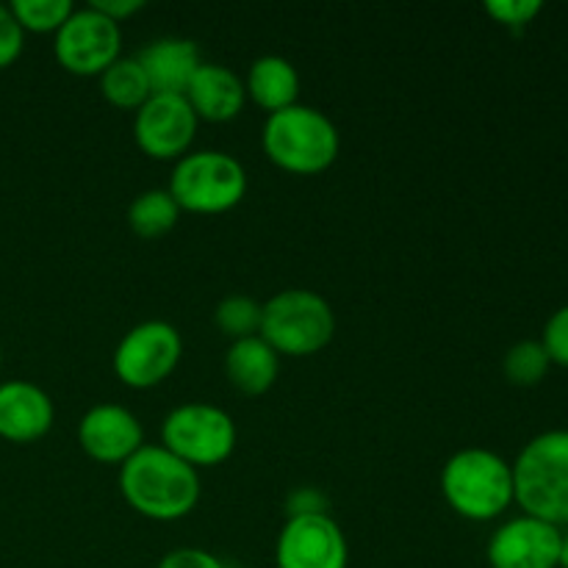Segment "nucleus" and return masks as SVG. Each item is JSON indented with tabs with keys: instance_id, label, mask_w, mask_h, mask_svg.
<instances>
[{
	"instance_id": "1",
	"label": "nucleus",
	"mask_w": 568,
	"mask_h": 568,
	"mask_svg": "<svg viewBox=\"0 0 568 568\" xmlns=\"http://www.w3.org/2000/svg\"><path fill=\"white\" fill-rule=\"evenodd\" d=\"M120 494L150 521L186 519L200 503V475L161 444H144L120 466Z\"/></svg>"
},
{
	"instance_id": "2",
	"label": "nucleus",
	"mask_w": 568,
	"mask_h": 568,
	"mask_svg": "<svg viewBox=\"0 0 568 568\" xmlns=\"http://www.w3.org/2000/svg\"><path fill=\"white\" fill-rule=\"evenodd\" d=\"M442 494L449 508L469 521H494L516 503L514 469L503 455L466 447L444 464Z\"/></svg>"
},
{
	"instance_id": "3",
	"label": "nucleus",
	"mask_w": 568,
	"mask_h": 568,
	"mask_svg": "<svg viewBox=\"0 0 568 568\" xmlns=\"http://www.w3.org/2000/svg\"><path fill=\"white\" fill-rule=\"evenodd\" d=\"M266 159L292 175H320L342 150L338 128L314 105L294 103L266 116L261 133Z\"/></svg>"
},
{
	"instance_id": "4",
	"label": "nucleus",
	"mask_w": 568,
	"mask_h": 568,
	"mask_svg": "<svg viewBox=\"0 0 568 568\" xmlns=\"http://www.w3.org/2000/svg\"><path fill=\"white\" fill-rule=\"evenodd\" d=\"M514 469V499L527 516L568 525V430H547L521 447Z\"/></svg>"
},
{
	"instance_id": "5",
	"label": "nucleus",
	"mask_w": 568,
	"mask_h": 568,
	"mask_svg": "<svg viewBox=\"0 0 568 568\" xmlns=\"http://www.w3.org/2000/svg\"><path fill=\"white\" fill-rule=\"evenodd\" d=\"M258 336L288 358L322 353L336 336V314L322 294L311 288H283L261 311Z\"/></svg>"
},
{
	"instance_id": "6",
	"label": "nucleus",
	"mask_w": 568,
	"mask_h": 568,
	"mask_svg": "<svg viewBox=\"0 0 568 568\" xmlns=\"http://www.w3.org/2000/svg\"><path fill=\"white\" fill-rule=\"evenodd\" d=\"M172 200L192 214H225L247 194V172L242 161L222 150H197L175 161L170 178Z\"/></svg>"
},
{
	"instance_id": "7",
	"label": "nucleus",
	"mask_w": 568,
	"mask_h": 568,
	"mask_svg": "<svg viewBox=\"0 0 568 568\" xmlns=\"http://www.w3.org/2000/svg\"><path fill=\"white\" fill-rule=\"evenodd\" d=\"M239 442L236 422L227 410L209 403H186L161 422V447L192 469L225 464Z\"/></svg>"
},
{
	"instance_id": "8",
	"label": "nucleus",
	"mask_w": 568,
	"mask_h": 568,
	"mask_svg": "<svg viewBox=\"0 0 568 568\" xmlns=\"http://www.w3.org/2000/svg\"><path fill=\"white\" fill-rule=\"evenodd\" d=\"M181 355L183 338L178 327L164 320H150L120 338L111 366L122 386L144 392L161 386L178 369Z\"/></svg>"
},
{
	"instance_id": "9",
	"label": "nucleus",
	"mask_w": 568,
	"mask_h": 568,
	"mask_svg": "<svg viewBox=\"0 0 568 568\" xmlns=\"http://www.w3.org/2000/svg\"><path fill=\"white\" fill-rule=\"evenodd\" d=\"M122 31L114 20L100 14L94 6H83L70 14V20L53 33L55 61L67 72L81 78H94L109 70L120 59Z\"/></svg>"
},
{
	"instance_id": "10",
	"label": "nucleus",
	"mask_w": 568,
	"mask_h": 568,
	"mask_svg": "<svg viewBox=\"0 0 568 568\" xmlns=\"http://www.w3.org/2000/svg\"><path fill=\"white\" fill-rule=\"evenodd\" d=\"M197 125V114L183 94H150L133 116V139L150 159L178 161L192 148Z\"/></svg>"
},
{
	"instance_id": "11",
	"label": "nucleus",
	"mask_w": 568,
	"mask_h": 568,
	"mask_svg": "<svg viewBox=\"0 0 568 568\" xmlns=\"http://www.w3.org/2000/svg\"><path fill=\"white\" fill-rule=\"evenodd\" d=\"M277 568H347L349 544L331 514L292 516L275 544Z\"/></svg>"
},
{
	"instance_id": "12",
	"label": "nucleus",
	"mask_w": 568,
	"mask_h": 568,
	"mask_svg": "<svg viewBox=\"0 0 568 568\" xmlns=\"http://www.w3.org/2000/svg\"><path fill=\"white\" fill-rule=\"evenodd\" d=\"M560 527L521 514L508 519L488 538L486 558L491 568H558Z\"/></svg>"
},
{
	"instance_id": "13",
	"label": "nucleus",
	"mask_w": 568,
	"mask_h": 568,
	"mask_svg": "<svg viewBox=\"0 0 568 568\" xmlns=\"http://www.w3.org/2000/svg\"><path fill=\"white\" fill-rule=\"evenodd\" d=\"M78 444L98 464L122 466L144 447L142 422L122 405H94L78 422Z\"/></svg>"
},
{
	"instance_id": "14",
	"label": "nucleus",
	"mask_w": 568,
	"mask_h": 568,
	"mask_svg": "<svg viewBox=\"0 0 568 568\" xmlns=\"http://www.w3.org/2000/svg\"><path fill=\"white\" fill-rule=\"evenodd\" d=\"M53 419V399L37 383H0V438L11 444H33L48 436Z\"/></svg>"
},
{
	"instance_id": "15",
	"label": "nucleus",
	"mask_w": 568,
	"mask_h": 568,
	"mask_svg": "<svg viewBox=\"0 0 568 568\" xmlns=\"http://www.w3.org/2000/svg\"><path fill=\"white\" fill-rule=\"evenodd\" d=\"M183 98L189 100L197 120L231 122L242 114L247 89H244L239 72H233L231 67L203 61L192 81H189Z\"/></svg>"
},
{
	"instance_id": "16",
	"label": "nucleus",
	"mask_w": 568,
	"mask_h": 568,
	"mask_svg": "<svg viewBox=\"0 0 568 568\" xmlns=\"http://www.w3.org/2000/svg\"><path fill=\"white\" fill-rule=\"evenodd\" d=\"M136 59L153 94H183L197 67L203 64L197 44L183 37L155 39L148 48H142Z\"/></svg>"
},
{
	"instance_id": "17",
	"label": "nucleus",
	"mask_w": 568,
	"mask_h": 568,
	"mask_svg": "<svg viewBox=\"0 0 568 568\" xmlns=\"http://www.w3.org/2000/svg\"><path fill=\"white\" fill-rule=\"evenodd\" d=\"M225 375L236 392L261 397L275 386L281 375V355L261 336L239 338L225 353Z\"/></svg>"
},
{
	"instance_id": "18",
	"label": "nucleus",
	"mask_w": 568,
	"mask_h": 568,
	"mask_svg": "<svg viewBox=\"0 0 568 568\" xmlns=\"http://www.w3.org/2000/svg\"><path fill=\"white\" fill-rule=\"evenodd\" d=\"M244 89H247V98L255 105H261L266 114H275V111H283L297 103L300 72L283 55H261V59L250 64Z\"/></svg>"
},
{
	"instance_id": "19",
	"label": "nucleus",
	"mask_w": 568,
	"mask_h": 568,
	"mask_svg": "<svg viewBox=\"0 0 568 568\" xmlns=\"http://www.w3.org/2000/svg\"><path fill=\"white\" fill-rule=\"evenodd\" d=\"M100 94L109 100L111 105L125 111H136L148 103V98L153 94L150 89L148 75H144L142 64H139L136 55H120L114 64L105 72H100Z\"/></svg>"
},
{
	"instance_id": "20",
	"label": "nucleus",
	"mask_w": 568,
	"mask_h": 568,
	"mask_svg": "<svg viewBox=\"0 0 568 568\" xmlns=\"http://www.w3.org/2000/svg\"><path fill=\"white\" fill-rule=\"evenodd\" d=\"M181 209L166 189H148L128 205V225L142 239H161L178 225Z\"/></svg>"
},
{
	"instance_id": "21",
	"label": "nucleus",
	"mask_w": 568,
	"mask_h": 568,
	"mask_svg": "<svg viewBox=\"0 0 568 568\" xmlns=\"http://www.w3.org/2000/svg\"><path fill=\"white\" fill-rule=\"evenodd\" d=\"M549 366H552V361H549L547 349H544L541 342H532V338L514 344L503 361L505 377L521 388L538 386L547 377Z\"/></svg>"
},
{
	"instance_id": "22",
	"label": "nucleus",
	"mask_w": 568,
	"mask_h": 568,
	"mask_svg": "<svg viewBox=\"0 0 568 568\" xmlns=\"http://www.w3.org/2000/svg\"><path fill=\"white\" fill-rule=\"evenodd\" d=\"M261 311H264V305H258L247 294H231V297H225L216 305L214 322L225 336L239 342V338L258 336Z\"/></svg>"
},
{
	"instance_id": "23",
	"label": "nucleus",
	"mask_w": 568,
	"mask_h": 568,
	"mask_svg": "<svg viewBox=\"0 0 568 568\" xmlns=\"http://www.w3.org/2000/svg\"><path fill=\"white\" fill-rule=\"evenodd\" d=\"M9 9L17 17L22 31L55 33L70 20L75 6L70 0H14Z\"/></svg>"
},
{
	"instance_id": "24",
	"label": "nucleus",
	"mask_w": 568,
	"mask_h": 568,
	"mask_svg": "<svg viewBox=\"0 0 568 568\" xmlns=\"http://www.w3.org/2000/svg\"><path fill=\"white\" fill-rule=\"evenodd\" d=\"M486 11L494 17V22L510 28L514 33H521L541 14L544 3L541 0H488Z\"/></svg>"
},
{
	"instance_id": "25",
	"label": "nucleus",
	"mask_w": 568,
	"mask_h": 568,
	"mask_svg": "<svg viewBox=\"0 0 568 568\" xmlns=\"http://www.w3.org/2000/svg\"><path fill=\"white\" fill-rule=\"evenodd\" d=\"M541 344L552 364L568 369V305L549 316L541 333Z\"/></svg>"
},
{
	"instance_id": "26",
	"label": "nucleus",
	"mask_w": 568,
	"mask_h": 568,
	"mask_svg": "<svg viewBox=\"0 0 568 568\" xmlns=\"http://www.w3.org/2000/svg\"><path fill=\"white\" fill-rule=\"evenodd\" d=\"M26 48V31L20 28L9 6L0 3V70L14 64Z\"/></svg>"
},
{
	"instance_id": "27",
	"label": "nucleus",
	"mask_w": 568,
	"mask_h": 568,
	"mask_svg": "<svg viewBox=\"0 0 568 568\" xmlns=\"http://www.w3.org/2000/svg\"><path fill=\"white\" fill-rule=\"evenodd\" d=\"M155 568H227L216 555H211L209 549L197 547H181L172 549L161 558V564Z\"/></svg>"
},
{
	"instance_id": "28",
	"label": "nucleus",
	"mask_w": 568,
	"mask_h": 568,
	"mask_svg": "<svg viewBox=\"0 0 568 568\" xmlns=\"http://www.w3.org/2000/svg\"><path fill=\"white\" fill-rule=\"evenodd\" d=\"M331 503L322 491L316 488H297V491L288 494L286 499V510H288V519L292 516H316V514H327Z\"/></svg>"
},
{
	"instance_id": "29",
	"label": "nucleus",
	"mask_w": 568,
	"mask_h": 568,
	"mask_svg": "<svg viewBox=\"0 0 568 568\" xmlns=\"http://www.w3.org/2000/svg\"><path fill=\"white\" fill-rule=\"evenodd\" d=\"M89 6H94L100 14H105L109 20H114L120 26V22L131 20L133 14H139L144 9V0H94Z\"/></svg>"
},
{
	"instance_id": "30",
	"label": "nucleus",
	"mask_w": 568,
	"mask_h": 568,
	"mask_svg": "<svg viewBox=\"0 0 568 568\" xmlns=\"http://www.w3.org/2000/svg\"><path fill=\"white\" fill-rule=\"evenodd\" d=\"M558 568H568V532H564V538H560V564Z\"/></svg>"
},
{
	"instance_id": "31",
	"label": "nucleus",
	"mask_w": 568,
	"mask_h": 568,
	"mask_svg": "<svg viewBox=\"0 0 568 568\" xmlns=\"http://www.w3.org/2000/svg\"><path fill=\"white\" fill-rule=\"evenodd\" d=\"M0 364H3V349H0Z\"/></svg>"
}]
</instances>
